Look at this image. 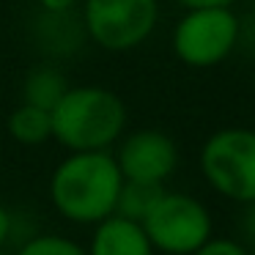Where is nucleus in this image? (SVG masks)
I'll return each instance as SVG.
<instances>
[{
	"mask_svg": "<svg viewBox=\"0 0 255 255\" xmlns=\"http://www.w3.org/2000/svg\"><path fill=\"white\" fill-rule=\"evenodd\" d=\"M121 187L113 151H69L50 176V203L74 225H96L116 214Z\"/></svg>",
	"mask_w": 255,
	"mask_h": 255,
	"instance_id": "nucleus-1",
	"label": "nucleus"
},
{
	"mask_svg": "<svg viewBox=\"0 0 255 255\" xmlns=\"http://www.w3.org/2000/svg\"><path fill=\"white\" fill-rule=\"evenodd\" d=\"M52 116V140L66 151H110L127 132V105L105 85H69Z\"/></svg>",
	"mask_w": 255,
	"mask_h": 255,
	"instance_id": "nucleus-2",
	"label": "nucleus"
},
{
	"mask_svg": "<svg viewBox=\"0 0 255 255\" xmlns=\"http://www.w3.org/2000/svg\"><path fill=\"white\" fill-rule=\"evenodd\" d=\"M200 173L217 195L233 203L255 200V129L225 127L200 148Z\"/></svg>",
	"mask_w": 255,
	"mask_h": 255,
	"instance_id": "nucleus-3",
	"label": "nucleus"
},
{
	"mask_svg": "<svg viewBox=\"0 0 255 255\" xmlns=\"http://www.w3.org/2000/svg\"><path fill=\"white\" fill-rule=\"evenodd\" d=\"M242 44V19L233 6L187 8L170 36L173 55L192 69H211Z\"/></svg>",
	"mask_w": 255,
	"mask_h": 255,
	"instance_id": "nucleus-4",
	"label": "nucleus"
},
{
	"mask_svg": "<svg viewBox=\"0 0 255 255\" xmlns=\"http://www.w3.org/2000/svg\"><path fill=\"white\" fill-rule=\"evenodd\" d=\"M80 8L88 39L107 52L143 47L159 22V0H83Z\"/></svg>",
	"mask_w": 255,
	"mask_h": 255,
	"instance_id": "nucleus-5",
	"label": "nucleus"
},
{
	"mask_svg": "<svg viewBox=\"0 0 255 255\" xmlns=\"http://www.w3.org/2000/svg\"><path fill=\"white\" fill-rule=\"evenodd\" d=\"M140 225L154 250L165 255H192L214 236L209 209L192 195L170 189L162 192V198Z\"/></svg>",
	"mask_w": 255,
	"mask_h": 255,
	"instance_id": "nucleus-6",
	"label": "nucleus"
},
{
	"mask_svg": "<svg viewBox=\"0 0 255 255\" xmlns=\"http://www.w3.org/2000/svg\"><path fill=\"white\" fill-rule=\"evenodd\" d=\"M113 151L124 181L165 184L178 167V145L162 129H134Z\"/></svg>",
	"mask_w": 255,
	"mask_h": 255,
	"instance_id": "nucleus-7",
	"label": "nucleus"
},
{
	"mask_svg": "<svg viewBox=\"0 0 255 255\" xmlns=\"http://www.w3.org/2000/svg\"><path fill=\"white\" fill-rule=\"evenodd\" d=\"M88 255H156L154 244L148 242L143 225L134 220H127L121 214H110L107 220L94 225Z\"/></svg>",
	"mask_w": 255,
	"mask_h": 255,
	"instance_id": "nucleus-8",
	"label": "nucleus"
},
{
	"mask_svg": "<svg viewBox=\"0 0 255 255\" xmlns=\"http://www.w3.org/2000/svg\"><path fill=\"white\" fill-rule=\"evenodd\" d=\"M8 134H11L19 145H44L47 140H52L50 110L22 102V105L8 116Z\"/></svg>",
	"mask_w": 255,
	"mask_h": 255,
	"instance_id": "nucleus-9",
	"label": "nucleus"
},
{
	"mask_svg": "<svg viewBox=\"0 0 255 255\" xmlns=\"http://www.w3.org/2000/svg\"><path fill=\"white\" fill-rule=\"evenodd\" d=\"M66 91H69V83L55 66H36L28 72V77L22 83V102L52 110Z\"/></svg>",
	"mask_w": 255,
	"mask_h": 255,
	"instance_id": "nucleus-10",
	"label": "nucleus"
},
{
	"mask_svg": "<svg viewBox=\"0 0 255 255\" xmlns=\"http://www.w3.org/2000/svg\"><path fill=\"white\" fill-rule=\"evenodd\" d=\"M165 184H143V181H124L121 192H118L116 214L127 217V220L143 222L154 203L162 198Z\"/></svg>",
	"mask_w": 255,
	"mask_h": 255,
	"instance_id": "nucleus-11",
	"label": "nucleus"
},
{
	"mask_svg": "<svg viewBox=\"0 0 255 255\" xmlns=\"http://www.w3.org/2000/svg\"><path fill=\"white\" fill-rule=\"evenodd\" d=\"M14 255H88L83 244L74 239L61 236V233H39V236L28 239Z\"/></svg>",
	"mask_w": 255,
	"mask_h": 255,
	"instance_id": "nucleus-12",
	"label": "nucleus"
},
{
	"mask_svg": "<svg viewBox=\"0 0 255 255\" xmlns=\"http://www.w3.org/2000/svg\"><path fill=\"white\" fill-rule=\"evenodd\" d=\"M192 255H250L247 247L242 242H233V239H214L211 236L203 247H198Z\"/></svg>",
	"mask_w": 255,
	"mask_h": 255,
	"instance_id": "nucleus-13",
	"label": "nucleus"
},
{
	"mask_svg": "<svg viewBox=\"0 0 255 255\" xmlns=\"http://www.w3.org/2000/svg\"><path fill=\"white\" fill-rule=\"evenodd\" d=\"M242 233H244V247L247 253H255V200L244 203V217H242Z\"/></svg>",
	"mask_w": 255,
	"mask_h": 255,
	"instance_id": "nucleus-14",
	"label": "nucleus"
},
{
	"mask_svg": "<svg viewBox=\"0 0 255 255\" xmlns=\"http://www.w3.org/2000/svg\"><path fill=\"white\" fill-rule=\"evenodd\" d=\"M83 0H39V6L44 8L47 14H69L80 6Z\"/></svg>",
	"mask_w": 255,
	"mask_h": 255,
	"instance_id": "nucleus-15",
	"label": "nucleus"
},
{
	"mask_svg": "<svg viewBox=\"0 0 255 255\" xmlns=\"http://www.w3.org/2000/svg\"><path fill=\"white\" fill-rule=\"evenodd\" d=\"M11 211L6 209V206H0V250L6 247L8 236H11Z\"/></svg>",
	"mask_w": 255,
	"mask_h": 255,
	"instance_id": "nucleus-16",
	"label": "nucleus"
},
{
	"mask_svg": "<svg viewBox=\"0 0 255 255\" xmlns=\"http://www.w3.org/2000/svg\"><path fill=\"white\" fill-rule=\"evenodd\" d=\"M178 6L187 8H206V6H233V0H176Z\"/></svg>",
	"mask_w": 255,
	"mask_h": 255,
	"instance_id": "nucleus-17",
	"label": "nucleus"
},
{
	"mask_svg": "<svg viewBox=\"0 0 255 255\" xmlns=\"http://www.w3.org/2000/svg\"><path fill=\"white\" fill-rule=\"evenodd\" d=\"M253 88H255V74H253Z\"/></svg>",
	"mask_w": 255,
	"mask_h": 255,
	"instance_id": "nucleus-18",
	"label": "nucleus"
},
{
	"mask_svg": "<svg viewBox=\"0 0 255 255\" xmlns=\"http://www.w3.org/2000/svg\"><path fill=\"white\" fill-rule=\"evenodd\" d=\"M0 255H6V253H3V250H0Z\"/></svg>",
	"mask_w": 255,
	"mask_h": 255,
	"instance_id": "nucleus-19",
	"label": "nucleus"
}]
</instances>
